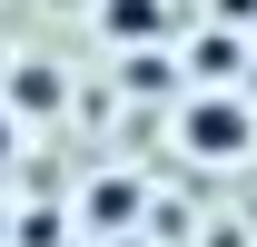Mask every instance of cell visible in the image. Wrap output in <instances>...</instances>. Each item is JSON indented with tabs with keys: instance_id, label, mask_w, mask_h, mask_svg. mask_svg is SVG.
Here are the masks:
<instances>
[{
	"instance_id": "5b68a950",
	"label": "cell",
	"mask_w": 257,
	"mask_h": 247,
	"mask_svg": "<svg viewBox=\"0 0 257 247\" xmlns=\"http://www.w3.org/2000/svg\"><path fill=\"white\" fill-rule=\"evenodd\" d=\"M128 208H139L128 178H99V188H89V227H128Z\"/></svg>"
},
{
	"instance_id": "8992f818",
	"label": "cell",
	"mask_w": 257,
	"mask_h": 247,
	"mask_svg": "<svg viewBox=\"0 0 257 247\" xmlns=\"http://www.w3.org/2000/svg\"><path fill=\"white\" fill-rule=\"evenodd\" d=\"M20 247H60V208H30V227H20Z\"/></svg>"
},
{
	"instance_id": "7a4b0ae2",
	"label": "cell",
	"mask_w": 257,
	"mask_h": 247,
	"mask_svg": "<svg viewBox=\"0 0 257 247\" xmlns=\"http://www.w3.org/2000/svg\"><path fill=\"white\" fill-rule=\"evenodd\" d=\"M99 30L128 40V50H149V40L168 30V0H99Z\"/></svg>"
},
{
	"instance_id": "6da1fadb",
	"label": "cell",
	"mask_w": 257,
	"mask_h": 247,
	"mask_svg": "<svg viewBox=\"0 0 257 247\" xmlns=\"http://www.w3.org/2000/svg\"><path fill=\"white\" fill-rule=\"evenodd\" d=\"M178 149H188V158H208V168L247 158V149H257V109H247V99H227V89L188 99V109H178Z\"/></svg>"
},
{
	"instance_id": "277c9868",
	"label": "cell",
	"mask_w": 257,
	"mask_h": 247,
	"mask_svg": "<svg viewBox=\"0 0 257 247\" xmlns=\"http://www.w3.org/2000/svg\"><path fill=\"white\" fill-rule=\"evenodd\" d=\"M10 109H60V69H10Z\"/></svg>"
},
{
	"instance_id": "52a82bcc",
	"label": "cell",
	"mask_w": 257,
	"mask_h": 247,
	"mask_svg": "<svg viewBox=\"0 0 257 247\" xmlns=\"http://www.w3.org/2000/svg\"><path fill=\"white\" fill-rule=\"evenodd\" d=\"M0 168H10V109H0Z\"/></svg>"
},
{
	"instance_id": "3957f363",
	"label": "cell",
	"mask_w": 257,
	"mask_h": 247,
	"mask_svg": "<svg viewBox=\"0 0 257 247\" xmlns=\"http://www.w3.org/2000/svg\"><path fill=\"white\" fill-rule=\"evenodd\" d=\"M237 60H247V50H237L227 30H208V40H198V60H188V79H208V89H227V69H237Z\"/></svg>"
}]
</instances>
